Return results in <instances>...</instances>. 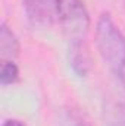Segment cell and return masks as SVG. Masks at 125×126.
Here are the masks:
<instances>
[{"label": "cell", "instance_id": "cell-9", "mask_svg": "<svg viewBox=\"0 0 125 126\" xmlns=\"http://www.w3.org/2000/svg\"><path fill=\"white\" fill-rule=\"evenodd\" d=\"M1 126H25L22 122L16 120V119H9V120H4Z\"/></svg>", "mask_w": 125, "mask_h": 126}, {"label": "cell", "instance_id": "cell-7", "mask_svg": "<svg viewBox=\"0 0 125 126\" xmlns=\"http://www.w3.org/2000/svg\"><path fill=\"white\" fill-rule=\"evenodd\" d=\"M19 79V69L12 60H1V70H0V82L3 87L12 85Z\"/></svg>", "mask_w": 125, "mask_h": 126}, {"label": "cell", "instance_id": "cell-8", "mask_svg": "<svg viewBox=\"0 0 125 126\" xmlns=\"http://www.w3.org/2000/svg\"><path fill=\"white\" fill-rule=\"evenodd\" d=\"M62 120L65 126H91L84 114H81L78 110H74V109L63 110Z\"/></svg>", "mask_w": 125, "mask_h": 126}, {"label": "cell", "instance_id": "cell-2", "mask_svg": "<svg viewBox=\"0 0 125 126\" xmlns=\"http://www.w3.org/2000/svg\"><path fill=\"white\" fill-rule=\"evenodd\" d=\"M59 25L62 27L69 43L84 41L90 27V16L83 0H62Z\"/></svg>", "mask_w": 125, "mask_h": 126}, {"label": "cell", "instance_id": "cell-5", "mask_svg": "<svg viewBox=\"0 0 125 126\" xmlns=\"http://www.w3.org/2000/svg\"><path fill=\"white\" fill-rule=\"evenodd\" d=\"M0 51H1V60H12L19 53L18 38L4 22L0 27Z\"/></svg>", "mask_w": 125, "mask_h": 126}, {"label": "cell", "instance_id": "cell-4", "mask_svg": "<svg viewBox=\"0 0 125 126\" xmlns=\"http://www.w3.org/2000/svg\"><path fill=\"white\" fill-rule=\"evenodd\" d=\"M69 64L78 76H85L90 70V54L84 41L69 43Z\"/></svg>", "mask_w": 125, "mask_h": 126}, {"label": "cell", "instance_id": "cell-3", "mask_svg": "<svg viewBox=\"0 0 125 126\" xmlns=\"http://www.w3.org/2000/svg\"><path fill=\"white\" fill-rule=\"evenodd\" d=\"M62 0H24L28 22L34 27H49L59 24Z\"/></svg>", "mask_w": 125, "mask_h": 126}, {"label": "cell", "instance_id": "cell-1", "mask_svg": "<svg viewBox=\"0 0 125 126\" xmlns=\"http://www.w3.org/2000/svg\"><path fill=\"white\" fill-rule=\"evenodd\" d=\"M96 43L102 59L125 87V35L109 15H102L97 21Z\"/></svg>", "mask_w": 125, "mask_h": 126}, {"label": "cell", "instance_id": "cell-6", "mask_svg": "<svg viewBox=\"0 0 125 126\" xmlns=\"http://www.w3.org/2000/svg\"><path fill=\"white\" fill-rule=\"evenodd\" d=\"M106 119L109 126H125V104H109L106 107Z\"/></svg>", "mask_w": 125, "mask_h": 126}]
</instances>
